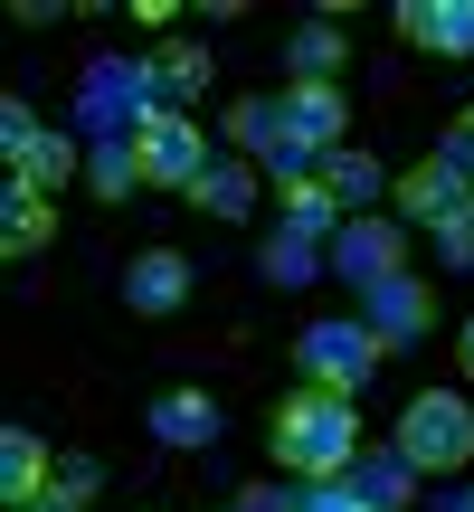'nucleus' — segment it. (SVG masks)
Listing matches in <instances>:
<instances>
[{
    "mask_svg": "<svg viewBox=\"0 0 474 512\" xmlns=\"http://www.w3.org/2000/svg\"><path fill=\"white\" fill-rule=\"evenodd\" d=\"M0 152H10V181L48 190V200L76 181V171H86V152H76L67 133H48V124H38V114H29V95H10V105H0Z\"/></svg>",
    "mask_w": 474,
    "mask_h": 512,
    "instance_id": "obj_4",
    "label": "nucleus"
},
{
    "mask_svg": "<svg viewBox=\"0 0 474 512\" xmlns=\"http://www.w3.org/2000/svg\"><path fill=\"white\" fill-rule=\"evenodd\" d=\"M351 484H361L380 512H408L418 503V465L399 456V446H361V465H351Z\"/></svg>",
    "mask_w": 474,
    "mask_h": 512,
    "instance_id": "obj_23",
    "label": "nucleus"
},
{
    "mask_svg": "<svg viewBox=\"0 0 474 512\" xmlns=\"http://www.w3.org/2000/svg\"><path fill=\"white\" fill-rule=\"evenodd\" d=\"M389 275H408V228L389 219V209H370V219H351L342 238H332V285L370 294V285H389Z\"/></svg>",
    "mask_w": 474,
    "mask_h": 512,
    "instance_id": "obj_8",
    "label": "nucleus"
},
{
    "mask_svg": "<svg viewBox=\"0 0 474 512\" xmlns=\"http://www.w3.org/2000/svg\"><path fill=\"white\" fill-rule=\"evenodd\" d=\"M389 446H399L418 475H456L474 456V399L465 389H418V399L399 408V427H389Z\"/></svg>",
    "mask_w": 474,
    "mask_h": 512,
    "instance_id": "obj_2",
    "label": "nucleus"
},
{
    "mask_svg": "<svg viewBox=\"0 0 474 512\" xmlns=\"http://www.w3.org/2000/svg\"><path fill=\"white\" fill-rule=\"evenodd\" d=\"M285 105V133L323 162V152H342V133H351V105H342V86H285L275 95Z\"/></svg>",
    "mask_w": 474,
    "mask_h": 512,
    "instance_id": "obj_11",
    "label": "nucleus"
},
{
    "mask_svg": "<svg viewBox=\"0 0 474 512\" xmlns=\"http://www.w3.org/2000/svg\"><path fill=\"white\" fill-rule=\"evenodd\" d=\"M313 181H323L332 200H342V219H370V209H380L389 190H399V181H389V171L370 162L361 143H342V152H323V171H313Z\"/></svg>",
    "mask_w": 474,
    "mask_h": 512,
    "instance_id": "obj_13",
    "label": "nucleus"
},
{
    "mask_svg": "<svg viewBox=\"0 0 474 512\" xmlns=\"http://www.w3.org/2000/svg\"><path fill=\"white\" fill-rule=\"evenodd\" d=\"M437 256H446V266H474V219H456V228H437Z\"/></svg>",
    "mask_w": 474,
    "mask_h": 512,
    "instance_id": "obj_29",
    "label": "nucleus"
},
{
    "mask_svg": "<svg viewBox=\"0 0 474 512\" xmlns=\"http://www.w3.org/2000/svg\"><path fill=\"white\" fill-rule=\"evenodd\" d=\"M48 238H57V209H48V190L10 181V190H0V247H10V256H29V247H48Z\"/></svg>",
    "mask_w": 474,
    "mask_h": 512,
    "instance_id": "obj_21",
    "label": "nucleus"
},
{
    "mask_svg": "<svg viewBox=\"0 0 474 512\" xmlns=\"http://www.w3.org/2000/svg\"><path fill=\"white\" fill-rule=\"evenodd\" d=\"M399 38L427 57H474V0H399Z\"/></svg>",
    "mask_w": 474,
    "mask_h": 512,
    "instance_id": "obj_12",
    "label": "nucleus"
},
{
    "mask_svg": "<svg viewBox=\"0 0 474 512\" xmlns=\"http://www.w3.org/2000/svg\"><path fill=\"white\" fill-rule=\"evenodd\" d=\"M133 143H143V181H152V190H181V200L200 190V171L219 162V152H209V133L190 124L181 105H152L143 124H133Z\"/></svg>",
    "mask_w": 474,
    "mask_h": 512,
    "instance_id": "obj_5",
    "label": "nucleus"
},
{
    "mask_svg": "<svg viewBox=\"0 0 474 512\" xmlns=\"http://www.w3.org/2000/svg\"><path fill=\"white\" fill-rule=\"evenodd\" d=\"M361 323L380 332L389 351H399V342H418V332L437 323V294H427L418 275H389V285H370V294H361Z\"/></svg>",
    "mask_w": 474,
    "mask_h": 512,
    "instance_id": "obj_10",
    "label": "nucleus"
},
{
    "mask_svg": "<svg viewBox=\"0 0 474 512\" xmlns=\"http://www.w3.org/2000/svg\"><path fill=\"white\" fill-rule=\"evenodd\" d=\"M456 351H465V380H474V323H465V342H456Z\"/></svg>",
    "mask_w": 474,
    "mask_h": 512,
    "instance_id": "obj_31",
    "label": "nucleus"
},
{
    "mask_svg": "<svg viewBox=\"0 0 474 512\" xmlns=\"http://www.w3.org/2000/svg\"><path fill=\"white\" fill-rule=\"evenodd\" d=\"M294 361H304V380H313V389H342V399H361V389H370V370L389 361V342L361 323V313H332V323H304Z\"/></svg>",
    "mask_w": 474,
    "mask_h": 512,
    "instance_id": "obj_3",
    "label": "nucleus"
},
{
    "mask_svg": "<svg viewBox=\"0 0 474 512\" xmlns=\"http://www.w3.org/2000/svg\"><path fill=\"white\" fill-rule=\"evenodd\" d=\"M86 190H95V200L152 190V181H143V143H133V133H105V143H86Z\"/></svg>",
    "mask_w": 474,
    "mask_h": 512,
    "instance_id": "obj_22",
    "label": "nucleus"
},
{
    "mask_svg": "<svg viewBox=\"0 0 474 512\" xmlns=\"http://www.w3.org/2000/svg\"><path fill=\"white\" fill-rule=\"evenodd\" d=\"M57 494L95 503V494H105V465H95V456H57Z\"/></svg>",
    "mask_w": 474,
    "mask_h": 512,
    "instance_id": "obj_26",
    "label": "nucleus"
},
{
    "mask_svg": "<svg viewBox=\"0 0 474 512\" xmlns=\"http://www.w3.org/2000/svg\"><path fill=\"white\" fill-rule=\"evenodd\" d=\"M275 465L285 475H304V484H323V475H351L361 465V408L342 399V389H294V399H275Z\"/></svg>",
    "mask_w": 474,
    "mask_h": 512,
    "instance_id": "obj_1",
    "label": "nucleus"
},
{
    "mask_svg": "<svg viewBox=\"0 0 474 512\" xmlns=\"http://www.w3.org/2000/svg\"><path fill=\"white\" fill-rule=\"evenodd\" d=\"M190 209H209V219H256V162H237V152H219V162L200 171V190H190Z\"/></svg>",
    "mask_w": 474,
    "mask_h": 512,
    "instance_id": "obj_18",
    "label": "nucleus"
},
{
    "mask_svg": "<svg viewBox=\"0 0 474 512\" xmlns=\"http://www.w3.org/2000/svg\"><path fill=\"white\" fill-rule=\"evenodd\" d=\"M190 285H200V275H190V256L181 247H143L124 266V304L133 313H152V323H162V313H181L190 304Z\"/></svg>",
    "mask_w": 474,
    "mask_h": 512,
    "instance_id": "obj_9",
    "label": "nucleus"
},
{
    "mask_svg": "<svg viewBox=\"0 0 474 512\" xmlns=\"http://www.w3.org/2000/svg\"><path fill=\"white\" fill-rule=\"evenodd\" d=\"M19 512H86V503H76V494H57V484H48V494H38V503H19Z\"/></svg>",
    "mask_w": 474,
    "mask_h": 512,
    "instance_id": "obj_30",
    "label": "nucleus"
},
{
    "mask_svg": "<svg viewBox=\"0 0 474 512\" xmlns=\"http://www.w3.org/2000/svg\"><path fill=\"white\" fill-rule=\"evenodd\" d=\"M389 200H399L389 219H399V228H427V238H437V228H456V219H474V181H465L456 162H437V152H427V162H408Z\"/></svg>",
    "mask_w": 474,
    "mask_h": 512,
    "instance_id": "obj_7",
    "label": "nucleus"
},
{
    "mask_svg": "<svg viewBox=\"0 0 474 512\" xmlns=\"http://www.w3.org/2000/svg\"><path fill=\"white\" fill-rule=\"evenodd\" d=\"M304 512H380V503H370L351 475H323V484H304Z\"/></svg>",
    "mask_w": 474,
    "mask_h": 512,
    "instance_id": "obj_25",
    "label": "nucleus"
},
{
    "mask_svg": "<svg viewBox=\"0 0 474 512\" xmlns=\"http://www.w3.org/2000/svg\"><path fill=\"white\" fill-rule=\"evenodd\" d=\"M143 114H152V76H143V57H95L86 86H76V124L105 143V133H133Z\"/></svg>",
    "mask_w": 474,
    "mask_h": 512,
    "instance_id": "obj_6",
    "label": "nucleus"
},
{
    "mask_svg": "<svg viewBox=\"0 0 474 512\" xmlns=\"http://www.w3.org/2000/svg\"><path fill=\"white\" fill-rule=\"evenodd\" d=\"M437 162H456L465 181H474V114H456V124H446V143H437Z\"/></svg>",
    "mask_w": 474,
    "mask_h": 512,
    "instance_id": "obj_28",
    "label": "nucleus"
},
{
    "mask_svg": "<svg viewBox=\"0 0 474 512\" xmlns=\"http://www.w3.org/2000/svg\"><path fill=\"white\" fill-rule=\"evenodd\" d=\"M228 512H304V494H294V484H247Z\"/></svg>",
    "mask_w": 474,
    "mask_h": 512,
    "instance_id": "obj_27",
    "label": "nucleus"
},
{
    "mask_svg": "<svg viewBox=\"0 0 474 512\" xmlns=\"http://www.w3.org/2000/svg\"><path fill=\"white\" fill-rule=\"evenodd\" d=\"M143 76H152V105H181V114H190V95H209L219 57L190 48V38H171V48H152V57H143Z\"/></svg>",
    "mask_w": 474,
    "mask_h": 512,
    "instance_id": "obj_16",
    "label": "nucleus"
},
{
    "mask_svg": "<svg viewBox=\"0 0 474 512\" xmlns=\"http://www.w3.org/2000/svg\"><path fill=\"white\" fill-rule=\"evenodd\" d=\"M342 29L332 19H304V29L285 38V67H294V86H342Z\"/></svg>",
    "mask_w": 474,
    "mask_h": 512,
    "instance_id": "obj_20",
    "label": "nucleus"
},
{
    "mask_svg": "<svg viewBox=\"0 0 474 512\" xmlns=\"http://www.w3.org/2000/svg\"><path fill=\"white\" fill-rule=\"evenodd\" d=\"M57 484V456H48V437H29V427H0V503H38Z\"/></svg>",
    "mask_w": 474,
    "mask_h": 512,
    "instance_id": "obj_15",
    "label": "nucleus"
},
{
    "mask_svg": "<svg viewBox=\"0 0 474 512\" xmlns=\"http://www.w3.org/2000/svg\"><path fill=\"white\" fill-rule=\"evenodd\" d=\"M228 143H237V162L266 171L275 152L294 143V133H285V105H275V95H237V105H228Z\"/></svg>",
    "mask_w": 474,
    "mask_h": 512,
    "instance_id": "obj_17",
    "label": "nucleus"
},
{
    "mask_svg": "<svg viewBox=\"0 0 474 512\" xmlns=\"http://www.w3.org/2000/svg\"><path fill=\"white\" fill-rule=\"evenodd\" d=\"M342 200H332L323 181H285L275 190V238H304V247H323V238H342Z\"/></svg>",
    "mask_w": 474,
    "mask_h": 512,
    "instance_id": "obj_14",
    "label": "nucleus"
},
{
    "mask_svg": "<svg viewBox=\"0 0 474 512\" xmlns=\"http://www.w3.org/2000/svg\"><path fill=\"white\" fill-rule=\"evenodd\" d=\"M446 512H474V494H446Z\"/></svg>",
    "mask_w": 474,
    "mask_h": 512,
    "instance_id": "obj_32",
    "label": "nucleus"
},
{
    "mask_svg": "<svg viewBox=\"0 0 474 512\" xmlns=\"http://www.w3.org/2000/svg\"><path fill=\"white\" fill-rule=\"evenodd\" d=\"M266 275H275V285H313V275H323V247H304V238H266Z\"/></svg>",
    "mask_w": 474,
    "mask_h": 512,
    "instance_id": "obj_24",
    "label": "nucleus"
},
{
    "mask_svg": "<svg viewBox=\"0 0 474 512\" xmlns=\"http://www.w3.org/2000/svg\"><path fill=\"white\" fill-rule=\"evenodd\" d=\"M152 437L162 446H209L219 437V399H209V389H162V399H152Z\"/></svg>",
    "mask_w": 474,
    "mask_h": 512,
    "instance_id": "obj_19",
    "label": "nucleus"
}]
</instances>
